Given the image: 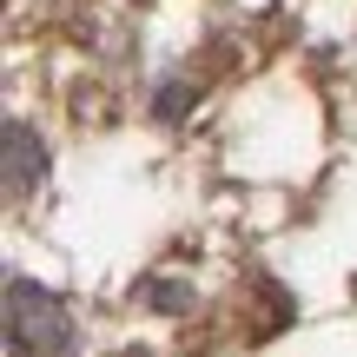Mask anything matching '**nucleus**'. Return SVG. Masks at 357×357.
Instances as JSON below:
<instances>
[{"mask_svg":"<svg viewBox=\"0 0 357 357\" xmlns=\"http://www.w3.org/2000/svg\"><path fill=\"white\" fill-rule=\"evenodd\" d=\"M7 324H13V344L33 351V357H66V344H73V324H66V311L53 305L47 291H33L26 278L7 284Z\"/></svg>","mask_w":357,"mask_h":357,"instance_id":"nucleus-1","label":"nucleus"},{"mask_svg":"<svg viewBox=\"0 0 357 357\" xmlns=\"http://www.w3.org/2000/svg\"><path fill=\"white\" fill-rule=\"evenodd\" d=\"M7 146H13V178H7V185H13V199H20V192H26V172L40 178V139H26L20 126H7Z\"/></svg>","mask_w":357,"mask_h":357,"instance_id":"nucleus-2","label":"nucleus"}]
</instances>
